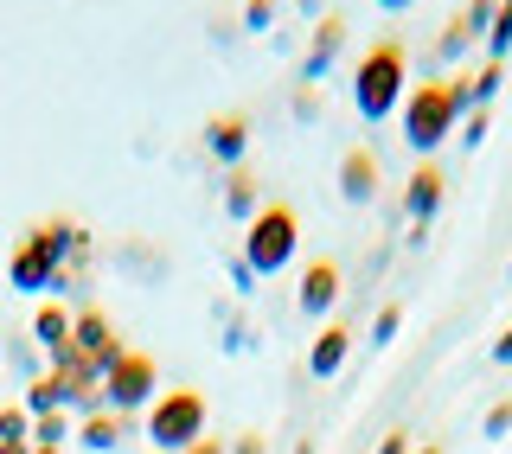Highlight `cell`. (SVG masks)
Returning a JSON list of instances; mask_svg holds the SVG:
<instances>
[{
    "mask_svg": "<svg viewBox=\"0 0 512 454\" xmlns=\"http://www.w3.org/2000/svg\"><path fill=\"white\" fill-rule=\"evenodd\" d=\"M90 256V237L77 231L71 218H45L39 231H26L13 243V263H7V282L20 295H45V288L64 282V263H84Z\"/></svg>",
    "mask_w": 512,
    "mask_h": 454,
    "instance_id": "6da1fadb",
    "label": "cell"
},
{
    "mask_svg": "<svg viewBox=\"0 0 512 454\" xmlns=\"http://www.w3.org/2000/svg\"><path fill=\"white\" fill-rule=\"evenodd\" d=\"M397 116H404L410 148L423 160H436V148L461 128V116H468V77H429V84H410Z\"/></svg>",
    "mask_w": 512,
    "mask_h": 454,
    "instance_id": "7a4b0ae2",
    "label": "cell"
},
{
    "mask_svg": "<svg viewBox=\"0 0 512 454\" xmlns=\"http://www.w3.org/2000/svg\"><path fill=\"white\" fill-rule=\"evenodd\" d=\"M410 96V52L404 39H372L359 58V71H352V109H359L365 122H391V109H404Z\"/></svg>",
    "mask_w": 512,
    "mask_h": 454,
    "instance_id": "3957f363",
    "label": "cell"
},
{
    "mask_svg": "<svg viewBox=\"0 0 512 454\" xmlns=\"http://www.w3.org/2000/svg\"><path fill=\"white\" fill-rule=\"evenodd\" d=\"M205 423H212V403H205V391H192V384H180V391H160L148 403V416H141L154 454H186L205 435Z\"/></svg>",
    "mask_w": 512,
    "mask_h": 454,
    "instance_id": "277c9868",
    "label": "cell"
},
{
    "mask_svg": "<svg viewBox=\"0 0 512 454\" xmlns=\"http://www.w3.org/2000/svg\"><path fill=\"white\" fill-rule=\"evenodd\" d=\"M295 243H301L295 205H288V199H269L263 212L250 218V231H244V269L250 275H282L288 256H295Z\"/></svg>",
    "mask_w": 512,
    "mask_h": 454,
    "instance_id": "5b68a950",
    "label": "cell"
},
{
    "mask_svg": "<svg viewBox=\"0 0 512 454\" xmlns=\"http://www.w3.org/2000/svg\"><path fill=\"white\" fill-rule=\"evenodd\" d=\"M154 397H160V365L148 359V352H135V346H128L122 359L109 365V378H103V410L135 416V410H148Z\"/></svg>",
    "mask_w": 512,
    "mask_h": 454,
    "instance_id": "8992f818",
    "label": "cell"
},
{
    "mask_svg": "<svg viewBox=\"0 0 512 454\" xmlns=\"http://www.w3.org/2000/svg\"><path fill=\"white\" fill-rule=\"evenodd\" d=\"M71 346H77V365L90 371V378H109V365L122 359V339H116V327H109L103 314H96V307H84V314L71 320Z\"/></svg>",
    "mask_w": 512,
    "mask_h": 454,
    "instance_id": "52a82bcc",
    "label": "cell"
},
{
    "mask_svg": "<svg viewBox=\"0 0 512 454\" xmlns=\"http://www.w3.org/2000/svg\"><path fill=\"white\" fill-rule=\"evenodd\" d=\"M199 141H205V154H212L218 167H244V154H250V116H244V109H218V116L199 128Z\"/></svg>",
    "mask_w": 512,
    "mask_h": 454,
    "instance_id": "ba28073f",
    "label": "cell"
},
{
    "mask_svg": "<svg viewBox=\"0 0 512 454\" xmlns=\"http://www.w3.org/2000/svg\"><path fill=\"white\" fill-rule=\"evenodd\" d=\"M442 192H448L442 167H436V160H416V173H410V186H404V212H410V224H423V231H429V218L442 212Z\"/></svg>",
    "mask_w": 512,
    "mask_h": 454,
    "instance_id": "9c48e42d",
    "label": "cell"
},
{
    "mask_svg": "<svg viewBox=\"0 0 512 454\" xmlns=\"http://www.w3.org/2000/svg\"><path fill=\"white\" fill-rule=\"evenodd\" d=\"M340 45H346V13H320L314 45H308V58H301V77H308V84H320V77L333 71V58H340Z\"/></svg>",
    "mask_w": 512,
    "mask_h": 454,
    "instance_id": "30bf717a",
    "label": "cell"
},
{
    "mask_svg": "<svg viewBox=\"0 0 512 454\" xmlns=\"http://www.w3.org/2000/svg\"><path fill=\"white\" fill-rule=\"evenodd\" d=\"M295 301H301V314H320V320H327L333 301H340V263H308V269H301Z\"/></svg>",
    "mask_w": 512,
    "mask_h": 454,
    "instance_id": "8fae6325",
    "label": "cell"
},
{
    "mask_svg": "<svg viewBox=\"0 0 512 454\" xmlns=\"http://www.w3.org/2000/svg\"><path fill=\"white\" fill-rule=\"evenodd\" d=\"M378 192V154L372 148H346L340 154V199L346 205H365Z\"/></svg>",
    "mask_w": 512,
    "mask_h": 454,
    "instance_id": "7c38bea8",
    "label": "cell"
},
{
    "mask_svg": "<svg viewBox=\"0 0 512 454\" xmlns=\"http://www.w3.org/2000/svg\"><path fill=\"white\" fill-rule=\"evenodd\" d=\"M346 352H352V333H346V320H327V327L314 333V352H308V371L320 384L327 378H340V365H346Z\"/></svg>",
    "mask_w": 512,
    "mask_h": 454,
    "instance_id": "4fadbf2b",
    "label": "cell"
},
{
    "mask_svg": "<svg viewBox=\"0 0 512 454\" xmlns=\"http://www.w3.org/2000/svg\"><path fill=\"white\" fill-rule=\"evenodd\" d=\"M128 423H135V416H116V410H96V416H84V423H77V442H84L90 454H109V448H122V435H128Z\"/></svg>",
    "mask_w": 512,
    "mask_h": 454,
    "instance_id": "5bb4252c",
    "label": "cell"
},
{
    "mask_svg": "<svg viewBox=\"0 0 512 454\" xmlns=\"http://www.w3.org/2000/svg\"><path fill=\"white\" fill-rule=\"evenodd\" d=\"M224 212L244 218V224L263 212V186H256V173H250V167H231V180H224Z\"/></svg>",
    "mask_w": 512,
    "mask_h": 454,
    "instance_id": "9a60e30c",
    "label": "cell"
},
{
    "mask_svg": "<svg viewBox=\"0 0 512 454\" xmlns=\"http://www.w3.org/2000/svg\"><path fill=\"white\" fill-rule=\"evenodd\" d=\"M52 410H71V384H64L58 371H45V378H32V391H26V416H52Z\"/></svg>",
    "mask_w": 512,
    "mask_h": 454,
    "instance_id": "2e32d148",
    "label": "cell"
},
{
    "mask_svg": "<svg viewBox=\"0 0 512 454\" xmlns=\"http://www.w3.org/2000/svg\"><path fill=\"white\" fill-rule=\"evenodd\" d=\"M71 320H77V314H64L58 301H45L39 314H32V339H39L45 352H52V346H71Z\"/></svg>",
    "mask_w": 512,
    "mask_h": 454,
    "instance_id": "e0dca14e",
    "label": "cell"
},
{
    "mask_svg": "<svg viewBox=\"0 0 512 454\" xmlns=\"http://www.w3.org/2000/svg\"><path fill=\"white\" fill-rule=\"evenodd\" d=\"M500 84H506V64H493V58H487V64H480V71L468 77V109H487L493 96H500Z\"/></svg>",
    "mask_w": 512,
    "mask_h": 454,
    "instance_id": "ac0fdd59",
    "label": "cell"
},
{
    "mask_svg": "<svg viewBox=\"0 0 512 454\" xmlns=\"http://www.w3.org/2000/svg\"><path fill=\"white\" fill-rule=\"evenodd\" d=\"M71 416H64V410H52V416H32V448H64V442H71Z\"/></svg>",
    "mask_w": 512,
    "mask_h": 454,
    "instance_id": "d6986e66",
    "label": "cell"
},
{
    "mask_svg": "<svg viewBox=\"0 0 512 454\" xmlns=\"http://www.w3.org/2000/svg\"><path fill=\"white\" fill-rule=\"evenodd\" d=\"M468 45H480V39H474V32H468V20H461V13H455V20L442 26V39H436V64H448V58H461V52H468Z\"/></svg>",
    "mask_w": 512,
    "mask_h": 454,
    "instance_id": "ffe728a7",
    "label": "cell"
},
{
    "mask_svg": "<svg viewBox=\"0 0 512 454\" xmlns=\"http://www.w3.org/2000/svg\"><path fill=\"white\" fill-rule=\"evenodd\" d=\"M506 52H512V0H500V20H493V32H487V58L506 64Z\"/></svg>",
    "mask_w": 512,
    "mask_h": 454,
    "instance_id": "44dd1931",
    "label": "cell"
},
{
    "mask_svg": "<svg viewBox=\"0 0 512 454\" xmlns=\"http://www.w3.org/2000/svg\"><path fill=\"white\" fill-rule=\"evenodd\" d=\"M461 20H468V32H474V39H487V32H493V20H500V0H468V7H461Z\"/></svg>",
    "mask_w": 512,
    "mask_h": 454,
    "instance_id": "7402d4cb",
    "label": "cell"
},
{
    "mask_svg": "<svg viewBox=\"0 0 512 454\" xmlns=\"http://www.w3.org/2000/svg\"><path fill=\"white\" fill-rule=\"evenodd\" d=\"M0 442H32V416H26V403H7V410H0Z\"/></svg>",
    "mask_w": 512,
    "mask_h": 454,
    "instance_id": "603a6c76",
    "label": "cell"
},
{
    "mask_svg": "<svg viewBox=\"0 0 512 454\" xmlns=\"http://www.w3.org/2000/svg\"><path fill=\"white\" fill-rule=\"evenodd\" d=\"M397 327H404V307H397V301H384L378 314H372V346H391Z\"/></svg>",
    "mask_w": 512,
    "mask_h": 454,
    "instance_id": "cb8c5ba5",
    "label": "cell"
},
{
    "mask_svg": "<svg viewBox=\"0 0 512 454\" xmlns=\"http://www.w3.org/2000/svg\"><path fill=\"white\" fill-rule=\"evenodd\" d=\"M480 429H487V442H500V435H512V403H493V410H487V423H480Z\"/></svg>",
    "mask_w": 512,
    "mask_h": 454,
    "instance_id": "d4e9b609",
    "label": "cell"
},
{
    "mask_svg": "<svg viewBox=\"0 0 512 454\" xmlns=\"http://www.w3.org/2000/svg\"><path fill=\"white\" fill-rule=\"evenodd\" d=\"M269 20H276V0H250V7H244V26L250 32H269Z\"/></svg>",
    "mask_w": 512,
    "mask_h": 454,
    "instance_id": "484cf974",
    "label": "cell"
},
{
    "mask_svg": "<svg viewBox=\"0 0 512 454\" xmlns=\"http://www.w3.org/2000/svg\"><path fill=\"white\" fill-rule=\"evenodd\" d=\"M480 135H487V109H468V116H461V141H468V148H474Z\"/></svg>",
    "mask_w": 512,
    "mask_h": 454,
    "instance_id": "4316f807",
    "label": "cell"
},
{
    "mask_svg": "<svg viewBox=\"0 0 512 454\" xmlns=\"http://www.w3.org/2000/svg\"><path fill=\"white\" fill-rule=\"evenodd\" d=\"M378 454H416V442H410L404 429H391V435H384V442H378Z\"/></svg>",
    "mask_w": 512,
    "mask_h": 454,
    "instance_id": "83f0119b",
    "label": "cell"
},
{
    "mask_svg": "<svg viewBox=\"0 0 512 454\" xmlns=\"http://www.w3.org/2000/svg\"><path fill=\"white\" fill-rule=\"evenodd\" d=\"M231 454H269V442L250 429V435H237V442H231Z\"/></svg>",
    "mask_w": 512,
    "mask_h": 454,
    "instance_id": "f1b7e54d",
    "label": "cell"
},
{
    "mask_svg": "<svg viewBox=\"0 0 512 454\" xmlns=\"http://www.w3.org/2000/svg\"><path fill=\"white\" fill-rule=\"evenodd\" d=\"M186 454H231V442H218V435H199V442H192Z\"/></svg>",
    "mask_w": 512,
    "mask_h": 454,
    "instance_id": "f546056e",
    "label": "cell"
},
{
    "mask_svg": "<svg viewBox=\"0 0 512 454\" xmlns=\"http://www.w3.org/2000/svg\"><path fill=\"white\" fill-rule=\"evenodd\" d=\"M493 365H512V327H506L500 339H493Z\"/></svg>",
    "mask_w": 512,
    "mask_h": 454,
    "instance_id": "4dcf8cb0",
    "label": "cell"
},
{
    "mask_svg": "<svg viewBox=\"0 0 512 454\" xmlns=\"http://www.w3.org/2000/svg\"><path fill=\"white\" fill-rule=\"evenodd\" d=\"M378 7H384V13H404V7H416V0H378Z\"/></svg>",
    "mask_w": 512,
    "mask_h": 454,
    "instance_id": "1f68e13d",
    "label": "cell"
},
{
    "mask_svg": "<svg viewBox=\"0 0 512 454\" xmlns=\"http://www.w3.org/2000/svg\"><path fill=\"white\" fill-rule=\"evenodd\" d=\"M0 454H32V442H0Z\"/></svg>",
    "mask_w": 512,
    "mask_h": 454,
    "instance_id": "d6a6232c",
    "label": "cell"
},
{
    "mask_svg": "<svg viewBox=\"0 0 512 454\" xmlns=\"http://www.w3.org/2000/svg\"><path fill=\"white\" fill-rule=\"evenodd\" d=\"M295 454H314V442H295Z\"/></svg>",
    "mask_w": 512,
    "mask_h": 454,
    "instance_id": "836d02e7",
    "label": "cell"
},
{
    "mask_svg": "<svg viewBox=\"0 0 512 454\" xmlns=\"http://www.w3.org/2000/svg\"><path fill=\"white\" fill-rule=\"evenodd\" d=\"M32 454H64V448H32Z\"/></svg>",
    "mask_w": 512,
    "mask_h": 454,
    "instance_id": "e575fe53",
    "label": "cell"
},
{
    "mask_svg": "<svg viewBox=\"0 0 512 454\" xmlns=\"http://www.w3.org/2000/svg\"><path fill=\"white\" fill-rule=\"evenodd\" d=\"M416 454H442V448H416Z\"/></svg>",
    "mask_w": 512,
    "mask_h": 454,
    "instance_id": "d590c367",
    "label": "cell"
},
{
    "mask_svg": "<svg viewBox=\"0 0 512 454\" xmlns=\"http://www.w3.org/2000/svg\"><path fill=\"white\" fill-rule=\"evenodd\" d=\"M506 282H512V263H506Z\"/></svg>",
    "mask_w": 512,
    "mask_h": 454,
    "instance_id": "8d00e7d4",
    "label": "cell"
}]
</instances>
